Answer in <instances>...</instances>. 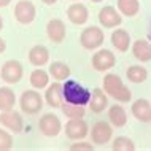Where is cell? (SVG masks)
Segmentation results:
<instances>
[{"instance_id": "6da1fadb", "label": "cell", "mask_w": 151, "mask_h": 151, "mask_svg": "<svg viewBox=\"0 0 151 151\" xmlns=\"http://www.w3.org/2000/svg\"><path fill=\"white\" fill-rule=\"evenodd\" d=\"M104 91L118 102H129L132 99L130 89L122 83L116 73H107L104 78Z\"/></svg>"}, {"instance_id": "7a4b0ae2", "label": "cell", "mask_w": 151, "mask_h": 151, "mask_svg": "<svg viewBox=\"0 0 151 151\" xmlns=\"http://www.w3.org/2000/svg\"><path fill=\"white\" fill-rule=\"evenodd\" d=\"M62 96L65 102L72 105H88L91 99V92L75 80L65 81V84L62 86Z\"/></svg>"}, {"instance_id": "3957f363", "label": "cell", "mask_w": 151, "mask_h": 151, "mask_svg": "<svg viewBox=\"0 0 151 151\" xmlns=\"http://www.w3.org/2000/svg\"><path fill=\"white\" fill-rule=\"evenodd\" d=\"M104 38H105L104 30L99 29V27H96V26H91V27H88V29H84L81 32L80 43H81V46L86 48V50H97V48L104 43Z\"/></svg>"}, {"instance_id": "277c9868", "label": "cell", "mask_w": 151, "mask_h": 151, "mask_svg": "<svg viewBox=\"0 0 151 151\" xmlns=\"http://www.w3.org/2000/svg\"><path fill=\"white\" fill-rule=\"evenodd\" d=\"M21 110L27 115H37L43 108V99L38 92L35 91H24L21 99H19Z\"/></svg>"}, {"instance_id": "5b68a950", "label": "cell", "mask_w": 151, "mask_h": 151, "mask_svg": "<svg viewBox=\"0 0 151 151\" xmlns=\"http://www.w3.org/2000/svg\"><path fill=\"white\" fill-rule=\"evenodd\" d=\"M22 73H24V70H22L21 62H19V60L11 59V60H6V62L2 65L0 76H2V80L6 81V83L16 84V83H19V81H21Z\"/></svg>"}, {"instance_id": "8992f818", "label": "cell", "mask_w": 151, "mask_h": 151, "mask_svg": "<svg viewBox=\"0 0 151 151\" xmlns=\"http://www.w3.org/2000/svg\"><path fill=\"white\" fill-rule=\"evenodd\" d=\"M38 129L43 135L46 137H56L59 135L60 129H62V124H60V119L52 113H46L40 118L38 121Z\"/></svg>"}, {"instance_id": "52a82bcc", "label": "cell", "mask_w": 151, "mask_h": 151, "mask_svg": "<svg viewBox=\"0 0 151 151\" xmlns=\"http://www.w3.org/2000/svg\"><path fill=\"white\" fill-rule=\"evenodd\" d=\"M37 10L30 0H19L14 6V18L21 24H30L35 19Z\"/></svg>"}, {"instance_id": "ba28073f", "label": "cell", "mask_w": 151, "mask_h": 151, "mask_svg": "<svg viewBox=\"0 0 151 151\" xmlns=\"http://www.w3.org/2000/svg\"><path fill=\"white\" fill-rule=\"evenodd\" d=\"M89 134V126L83 118H76V119H68L65 124V135L72 140H81Z\"/></svg>"}, {"instance_id": "9c48e42d", "label": "cell", "mask_w": 151, "mask_h": 151, "mask_svg": "<svg viewBox=\"0 0 151 151\" xmlns=\"http://www.w3.org/2000/svg\"><path fill=\"white\" fill-rule=\"evenodd\" d=\"M111 135H113V129H111V126H110L108 122H105V121H97L91 129L92 143L105 145V143H108V142L111 140Z\"/></svg>"}, {"instance_id": "30bf717a", "label": "cell", "mask_w": 151, "mask_h": 151, "mask_svg": "<svg viewBox=\"0 0 151 151\" xmlns=\"http://www.w3.org/2000/svg\"><path fill=\"white\" fill-rule=\"evenodd\" d=\"M116 58L110 50H99L92 56V67L97 72H107L111 67H115Z\"/></svg>"}, {"instance_id": "8fae6325", "label": "cell", "mask_w": 151, "mask_h": 151, "mask_svg": "<svg viewBox=\"0 0 151 151\" xmlns=\"http://www.w3.org/2000/svg\"><path fill=\"white\" fill-rule=\"evenodd\" d=\"M0 124L5 126L6 129L13 130L14 134L21 132L22 127H24V121H22L21 113L13 111V110H8V111H2V115H0Z\"/></svg>"}, {"instance_id": "7c38bea8", "label": "cell", "mask_w": 151, "mask_h": 151, "mask_svg": "<svg viewBox=\"0 0 151 151\" xmlns=\"http://www.w3.org/2000/svg\"><path fill=\"white\" fill-rule=\"evenodd\" d=\"M99 22L107 29H111V27L119 26L122 22V18L113 6H104L99 11Z\"/></svg>"}, {"instance_id": "4fadbf2b", "label": "cell", "mask_w": 151, "mask_h": 151, "mask_svg": "<svg viewBox=\"0 0 151 151\" xmlns=\"http://www.w3.org/2000/svg\"><path fill=\"white\" fill-rule=\"evenodd\" d=\"M45 100L46 104L52 108H60L64 105V96H62V84L59 83H52L50 88L45 92Z\"/></svg>"}, {"instance_id": "5bb4252c", "label": "cell", "mask_w": 151, "mask_h": 151, "mask_svg": "<svg viewBox=\"0 0 151 151\" xmlns=\"http://www.w3.org/2000/svg\"><path fill=\"white\" fill-rule=\"evenodd\" d=\"M46 34L48 38L54 43H60L64 42L65 34H67V29H65V24L60 21V19H51L46 26Z\"/></svg>"}, {"instance_id": "9a60e30c", "label": "cell", "mask_w": 151, "mask_h": 151, "mask_svg": "<svg viewBox=\"0 0 151 151\" xmlns=\"http://www.w3.org/2000/svg\"><path fill=\"white\" fill-rule=\"evenodd\" d=\"M67 16H68V19H70V22L76 24V26H81V24H84L88 21L89 11L83 3H73V5L68 6Z\"/></svg>"}, {"instance_id": "2e32d148", "label": "cell", "mask_w": 151, "mask_h": 151, "mask_svg": "<svg viewBox=\"0 0 151 151\" xmlns=\"http://www.w3.org/2000/svg\"><path fill=\"white\" fill-rule=\"evenodd\" d=\"M108 107V97L100 88H96L91 92V99H89V108L92 113H102Z\"/></svg>"}, {"instance_id": "e0dca14e", "label": "cell", "mask_w": 151, "mask_h": 151, "mask_svg": "<svg viewBox=\"0 0 151 151\" xmlns=\"http://www.w3.org/2000/svg\"><path fill=\"white\" fill-rule=\"evenodd\" d=\"M132 115L142 122L151 121V104L146 99H138L132 104Z\"/></svg>"}, {"instance_id": "ac0fdd59", "label": "cell", "mask_w": 151, "mask_h": 151, "mask_svg": "<svg viewBox=\"0 0 151 151\" xmlns=\"http://www.w3.org/2000/svg\"><path fill=\"white\" fill-rule=\"evenodd\" d=\"M29 60L32 65L35 67H42L50 60V51H48L46 46L43 45H35L34 48L29 51Z\"/></svg>"}, {"instance_id": "d6986e66", "label": "cell", "mask_w": 151, "mask_h": 151, "mask_svg": "<svg viewBox=\"0 0 151 151\" xmlns=\"http://www.w3.org/2000/svg\"><path fill=\"white\" fill-rule=\"evenodd\" d=\"M132 54L134 58L142 60V62H148V60H151V45L146 40H137L132 45Z\"/></svg>"}, {"instance_id": "ffe728a7", "label": "cell", "mask_w": 151, "mask_h": 151, "mask_svg": "<svg viewBox=\"0 0 151 151\" xmlns=\"http://www.w3.org/2000/svg\"><path fill=\"white\" fill-rule=\"evenodd\" d=\"M111 43H113V46H115L118 51H121V52L127 51L129 50V45H130L129 32L124 30V29H116L111 34Z\"/></svg>"}, {"instance_id": "44dd1931", "label": "cell", "mask_w": 151, "mask_h": 151, "mask_svg": "<svg viewBox=\"0 0 151 151\" xmlns=\"http://www.w3.org/2000/svg\"><path fill=\"white\" fill-rule=\"evenodd\" d=\"M108 119L111 122V126L115 127H122V126L127 122V115H126V110L121 105H113L108 110Z\"/></svg>"}, {"instance_id": "7402d4cb", "label": "cell", "mask_w": 151, "mask_h": 151, "mask_svg": "<svg viewBox=\"0 0 151 151\" xmlns=\"http://www.w3.org/2000/svg\"><path fill=\"white\" fill-rule=\"evenodd\" d=\"M16 104V96L10 88H0V111L13 110Z\"/></svg>"}, {"instance_id": "603a6c76", "label": "cell", "mask_w": 151, "mask_h": 151, "mask_svg": "<svg viewBox=\"0 0 151 151\" xmlns=\"http://www.w3.org/2000/svg\"><path fill=\"white\" fill-rule=\"evenodd\" d=\"M50 75L58 81L67 80L68 76H70V68H68V65L64 64V62H52L50 65Z\"/></svg>"}, {"instance_id": "cb8c5ba5", "label": "cell", "mask_w": 151, "mask_h": 151, "mask_svg": "<svg viewBox=\"0 0 151 151\" xmlns=\"http://www.w3.org/2000/svg\"><path fill=\"white\" fill-rule=\"evenodd\" d=\"M126 75H127V80L132 81V83H143L146 76H148V72L142 65H130L127 72H126Z\"/></svg>"}, {"instance_id": "d4e9b609", "label": "cell", "mask_w": 151, "mask_h": 151, "mask_svg": "<svg viewBox=\"0 0 151 151\" xmlns=\"http://www.w3.org/2000/svg\"><path fill=\"white\" fill-rule=\"evenodd\" d=\"M118 8H119V11L124 16L132 18V16H135L138 13L140 3H138V0H118Z\"/></svg>"}, {"instance_id": "484cf974", "label": "cell", "mask_w": 151, "mask_h": 151, "mask_svg": "<svg viewBox=\"0 0 151 151\" xmlns=\"http://www.w3.org/2000/svg\"><path fill=\"white\" fill-rule=\"evenodd\" d=\"M48 81H50V76L48 73L42 70V68H37L30 73V84L34 86L35 89H43L48 86Z\"/></svg>"}, {"instance_id": "4316f807", "label": "cell", "mask_w": 151, "mask_h": 151, "mask_svg": "<svg viewBox=\"0 0 151 151\" xmlns=\"http://www.w3.org/2000/svg\"><path fill=\"white\" fill-rule=\"evenodd\" d=\"M62 111L64 115L68 118V119H76V118H84V110L83 105H72V104H67V105H62Z\"/></svg>"}, {"instance_id": "83f0119b", "label": "cell", "mask_w": 151, "mask_h": 151, "mask_svg": "<svg viewBox=\"0 0 151 151\" xmlns=\"http://www.w3.org/2000/svg\"><path fill=\"white\" fill-rule=\"evenodd\" d=\"M111 148L115 151H134L135 145H134V142L129 137H116Z\"/></svg>"}, {"instance_id": "f1b7e54d", "label": "cell", "mask_w": 151, "mask_h": 151, "mask_svg": "<svg viewBox=\"0 0 151 151\" xmlns=\"http://www.w3.org/2000/svg\"><path fill=\"white\" fill-rule=\"evenodd\" d=\"M13 148V137L6 130L0 129V151H8Z\"/></svg>"}, {"instance_id": "f546056e", "label": "cell", "mask_w": 151, "mask_h": 151, "mask_svg": "<svg viewBox=\"0 0 151 151\" xmlns=\"http://www.w3.org/2000/svg\"><path fill=\"white\" fill-rule=\"evenodd\" d=\"M94 146L91 143H86V142H81V143H73L70 146L72 151H81V150H86V151H92Z\"/></svg>"}, {"instance_id": "4dcf8cb0", "label": "cell", "mask_w": 151, "mask_h": 151, "mask_svg": "<svg viewBox=\"0 0 151 151\" xmlns=\"http://www.w3.org/2000/svg\"><path fill=\"white\" fill-rule=\"evenodd\" d=\"M6 50V43H5V40H2L0 38V54H2L3 51Z\"/></svg>"}, {"instance_id": "1f68e13d", "label": "cell", "mask_w": 151, "mask_h": 151, "mask_svg": "<svg viewBox=\"0 0 151 151\" xmlns=\"http://www.w3.org/2000/svg\"><path fill=\"white\" fill-rule=\"evenodd\" d=\"M11 3V0H0V8L2 6H6V5H10Z\"/></svg>"}, {"instance_id": "d6a6232c", "label": "cell", "mask_w": 151, "mask_h": 151, "mask_svg": "<svg viewBox=\"0 0 151 151\" xmlns=\"http://www.w3.org/2000/svg\"><path fill=\"white\" fill-rule=\"evenodd\" d=\"M43 3H46V5H52V3H56L58 0H42Z\"/></svg>"}, {"instance_id": "836d02e7", "label": "cell", "mask_w": 151, "mask_h": 151, "mask_svg": "<svg viewBox=\"0 0 151 151\" xmlns=\"http://www.w3.org/2000/svg\"><path fill=\"white\" fill-rule=\"evenodd\" d=\"M3 29V19H2V16H0V30Z\"/></svg>"}, {"instance_id": "e575fe53", "label": "cell", "mask_w": 151, "mask_h": 151, "mask_svg": "<svg viewBox=\"0 0 151 151\" xmlns=\"http://www.w3.org/2000/svg\"><path fill=\"white\" fill-rule=\"evenodd\" d=\"M91 2H94V3H99V2H102V0H91Z\"/></svg>"}, {"instance_id": "d590c367", "label": "cell", "mask_w": 151, "mask_h": 151, "mask_svg": "<svg viewBox=\"0 0 151 151\" xmlns=\"http://www.w3.org/2000/svg\"><path fill=\"white\" fill-rule=\"evenodd\" d=\"M150 38H151V32H150Z\"/></svg>"}]
</instances>
